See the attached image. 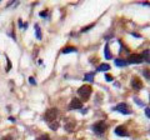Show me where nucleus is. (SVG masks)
<instances>
[{"mask_svg":"<svg viewBox=\"0 0 150 140\" xmlns=\"http://www.w3.org/2000/svg\"><path fill=\"white\" fill-rule=\"evenodd\" d=\"M80 140H81V139H80Z\"/></svg>","mask_w":150,"mask_h":140,"instance_id":"obj_27","label":"nucleus"},{"mask_svg":"<svg viewBox=\"0 0 150 140\" xmlns=\"http://www.w3.org/2000/svg\"><path fill=\"white\" fill-rule=\"evenodd\" d=\"M109 69H110L109 64H101L98 66V71H105V70H109Z\"/></svg>","mask_w":150,"mask_h":140,"instance_id":"obj_12","label":"nucleus"},{"mask_svg":"<svg viewBox=\"0 0 150 140\" xmlns=\"http://www.w3.org/2000/svg\"><path fill=\"white\" fill-rule=\"evenodd\" d=\"M75 125H76V123H75V121H74L73 119H68V120H65V129H67L68 132H74Z\"/></svg>","mask_w":150,"mask_h":140,"instance_id":"obj_8","label":"nucleus"},{"mask_svg":"<svg viewBox=\"0 0 150 140\" xmlns=\"http://www.w3.org/2000/svg\"><path fill=\"white\" fill-rule=\"evenodd\" d=\"M40 16H46V13H44V11L40 13Z\"/></svg>","mask_w":150,"mask_h":140,"instance_id":"obj_26","label":"nucleus"},{"mask_svg":"<svg viewBox=\"0 0 150 140\" xmlns=\"http://www.w3.org/2000/svg\"><path fill=\"white\" fill-rule=\"evenodd\" d=\"M3 140H14V139H13V136H11V135H8V136L3 138Z\"/></svg>","mask_w":150,"mask_h":140,"instance_id":"obj_22","label":"nucleus"},{"mask_svg":"<svg viewBox=\"0 0 150 140\" xmlns=\"http://www.w3.org/2000/svg\"><path fill=\"white\" fill-rule=\"evenodd\" d=\"M69 108L70 109H81L83 108V103H81V100H79V99H76V98H74V99L71 100V103H70V105H69Z\"/></svg>","mask_w":150,"mask_h":140,"instance_id":"obj_7","label":"nucleus"},{"mask_svg":"<svg viewBox=\"0 0 150 140\" xmlns=\"http://www.w3.org/2000/svg\"><path fill=\"white\" fill-rule=\"evenodd\" d=\"M115 111H119V113L124 114V115H130L131 113H133V110L130 109V106L128 104H125V103H121V104H118L114 108Z\"/></svg>","mask_w":150,"mask_h":140,"instance_id":"obj_4","label":"nucleus"},{"mask_svg":"<svg viewBox=\"0 0 150 140\" xmlns=\"http://www.w3.org/2000/svg\"><path fill=\"white\" fill-rule=\"evenodd\" d=\"M104 55H105V58L106 59H111L112 58V55H111V53H110V50H109V46H105V49H104Z\"/></svg>","mask_w":150,"mask_h":140,"instance_id":"obj_14","label":"nucleus"},{"mask_svg":"<svg viewBox=\"0 0 150 140\" xmlns=\"http://www.w3.org/2000/svg\"><path fill=\"white\" fill-rule=\"evenodd\" d=\"M115 134L116 135H119V136H128L129 133L126 132V128L125 127H118V128H115Z\"/></svg>","mask_w":150,"mask_h":140,"instance_id":"obj_9","label":"nucleus"},{"mask_svg":"<svg viewBox=\"0 0 150 140\" xmlns=\"http://www.w3.org/2000/svg\"><path fill=\"white\" fill-rule=\"evenodd\" d=\"M73 51H76V49L74 48V46H68V48H64L62 50L63 54H69V53H73Z\"/></svg>","mask_w":150,"mask_h":140,"instance_id":"obj_13","label":"nucleus"},{"mask_svg":"<svg viewBox=\"0 0 150 140\" xmlns=\"http://www.w3.org/2000/svg\"><path fill=\"white\" fill-rule=\"evenodd\" d=\"M131 35H133V36H137V38H140V35H139V34H137V33H133Z\"/></svg>","mask_w":150,"mask_h":140,"instance_id":"obj_25","label":"nucleus"},{"mask_svg":"<svg viewBox=\"0 0 150 140\" xmlns=\"http://www.w3.org/2000/svg\"><path fill=\"white\" fill-rule=\"evenodd\" d=\"M29 81H30V84H36L35 80H34V78H30V79H29Z\"/></svg>","mask_w":150,"mask_h":140,"instance_id":"obj_24","label":"nucleus"},{"mask_svg":"<svg viewBox=\"0 0 150 140\" xmlns=\"http://www.w3.org/2000/svg\"><path fill=\"white\" fill-rule=\"evenodd\" d=\"M91 91H93V89H91L90 85H83L81 88H79L78 94H79V96H80L81 99L88 100L89 98H90V95H91Z\"/></svg>","mask_w":150,"mask_h":140,"instance_id":"obj_2","label":"nucleus"},{"mask_svg":"<svg viewBox=\"0 0 150 140\" xmlns=\"http://www.w3.org/2000/svg\"><path fill=\"white\" fill-rule=\"evenodd\" d=\"M36 140H50V138H49L48 134H43V135H40V136Z\"/></svg>","mask_w":150,"mask_h":140,"instance_id":"obj_18","label":"nucleus"},{"mask_svg":"<svg viewBox=\"0 0 150 140\" xmlns=\"http://www.w3.org/2000/svg\"><path fill=\"white\" fill-rule=\"evenodd\" d=\"M135 101H137V103H138V104H139L140 106H144V104H143V103H142V101H140L139 99H135Z\"/></svg>","mask_w":150,"mask_h":140,"instance_id":"obj_23","label":"nucleus"},{"mask_svg":"<svg viewBox=\"0 0 150 140\" xmlns=\"http://www.w3.org/2000/svg\"><path fill=\"white\" fill-rule=\"evenodd\" d=\"M131 86H133L134 90H140L143 88V83L138 76H134L131 79Z\"/></svg>","mask_w":150,"mask_h":140,"instance_id":"obj_6","label":"nucleus"},{"mask_svg":"<svg viewBox=\"0 0 150 140\" xmlns=\"http://www.w3.org/2000/svg\"><path fill=\"white\" fill-rule=\"evenodd\" d=\"M86 81H94V73H89V74H85V76H84Z\"/></svg>","mask_w":150,"mask_h":140,"instance_id":"obj_15","label":"nucleus"},{"mask_svg":"<svg viewBox=\"0 0 150 140\" xmlns=\"http://www.w3.org/2000/svg\"><path fill=\"white\" fill-rule=\"evenodd\" d=\"M106 129H108V125H106V123L104 120H100V121H98V123H95L93 125V132L99 134V135L104 134Z\"/></svg>","mask_w":150,"mask_h":140,"instance_id":"obj_3","label":"nucleus"},{"mask_svg":"<svg viewBox=\"0 0 150 140\" xmlns=\"http://www.w3.org/2000/svg\"><path fill=\"white\" fill-rule=\"evenodd\" d=\"M143 75L148 79V80H150V69H144L143 70Z\"/></svg>","mask_w":150,"mask_h":140,"instance_id":"obj_17","label":"nucleus"},{"mask_svg":"<svg viewBox=\"0 0 150 140\" xmlns=\"http://www.w3.org/2000/svg\"><path fill=\"white\" fill-rule=\"evenodd\" d=\"M143 63V58L140 54H131L128 58V64H140Z\"/></svg>","mask_w":150,"mask_h":140,"instance_id":"obj_5","label":"nucleus"},{"mask_svg":"<svg viewBox=\"0 0 150 140\" xmlns=\"http://www.w3.org/2000/svg\"><path fill=\"white\" fill-rule=\"evenodd\" d=\"M93 26H94V24H90V25H88V26H85V28H83V30H81V31H88L89 29H91Z\"/></svg>","mask_w":150,"mask_h":140,"instance_id":"obj_19","label":"nucleus"},{"mask_svg":"<svg viewBox=\"0 0 150 140\" xmlns=\"http://www.w3.org/2000/svg\"><path fill=\"white\" fill-rule=\"evenodd\" d=\"M145 115H146L148 118H150V108H146V109H145Z\"/></svg>","mask_w":150,"mask_h":140,"instance_id":"obj_21","label":"nucleus"},{"mask_svg":"<svg viewBox=\"0 0 150 140\" xmlns=\"http://www.w3.org/2000/svg\"><path fill=\"white\" fill-rule=\"evenodd\" d=\"M44 120L46 121V124L49 125V128L51 130H58L60 125V114L58 109H48L44 114Z\"/></svg>","mask_w":150,"mask_h":140,"instance_id":"obj_1","label":"nucleus"},{"mask_svg":"<svg viewBox=\"0 0 150 140\" xmlns=\"http://www.w3.org/2000/svg\"><path fill=\"white\" fill-rule=\"evenodd\" d=\"M35 33H36V38L40 40L41 39V33H40V28H39V25H38V24L35 25Z\"/></svg>","mask_w":150,"mask_h":140,"instance_id":"obj_16","label":"nucleus"},{"mask_svg":"<svg viewBox=\"0 0 150 140\" xmlns=\"http://www.w3.org/2000/svg\"><path fill=\"white\" fill-rule=\"evenodd\" d=\"M142 58H143V62L145 60L146 63L150 64V50H145L144 53L142 54Z\"/></svg>","mask_w":150,"mask_h":140,"instance_id":"obj_10","label":"nucleus"},{"mask_svg":"<svg viewBox=\"0 0 150 140\" xmlns=\"http://www.w3.org/2000/svg\"><path fill=\"white\" fill-rule=\"evenodd\" d=\"M114 62H115L116 66H125V65L128 64V62H125V60H123V59H115Z\"/></svg>","mask_w":150,"mask_h":140,"instance_id":"obj_11","label":"nucleus"},{"mask_svg":"<svg viewBox=\"0 0 150 140\" xmlns=\"http://www.w3.org/2000/svg\"><path fill=\"white\" fill-rule=\"evenodd\" d=\"M105 79H106L108 81H112V76L109 75V74H105Z\"/></svg>","mask_w":150,"mask_h":140,"instance_id":"obj_20","label":"nucleus"}]
</instances>
